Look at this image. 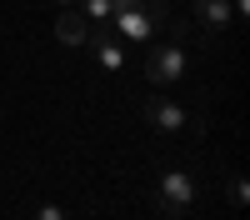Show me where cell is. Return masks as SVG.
<instances>
[{
    "label": "cell",
    "instance_id": "obj_1",
    "mask_svg": "<svg viewBox=\"0 0 250 220\" xmlns=\"http://www.w3.org/2000/svg\"><path fill=\"white\" fill-rule=\"evenodd\" d=\"M110 20H115V35H120V40H135V45H150L155 25H170V5H165V0H135V5L115 10Z\"/></svg>",
    "mask_w": 250,
    "mask_h": 220
},
{
    "label": "cell",
    "instance_id": "obj_2",
    "mask_svg": "<svg viewBox=\"0 0 250 220\" xmlns=\"http://www.w3.org/2000/svg\"><path fill=\"white\" fill-rule=\"evenodd\" d=\"M185 70H190V45H185V40H165V45L145 50V80H150L155 90L175 85Z\"/></svg>",
    "mask_w": 250,
    "mask_h": 220
},
{
    "label": "cell",
    "instance_id": "obj_3",
    "mask_svg": "<svg viewBox=\"0 0 250 220\" xmlns=\"http://www.w3.org/2000/svg\"><path fill=\"white\" fill-rule=\"evenodd\" d=\"M195 175L190 170H165L160 175V190H155V205H160V215H190L195 210Z\"/></svg>",
    "mask_w": 250,
    "mask_h": 220
},
{
    "label": "cell",
    "instance_id": "obj_4",
    "mask_svg": "<svg viewBox=\"0 0 250 220\" xmlns=\"http://www.w3.org/2000/svg\"><path fill=\"white\" fill-rule=\"evenodd\" d=\"M140 115H145V125L150 130H160V135H180L185 125H190V115H185V105H175L170 95H145L140 100Z\"/></svg>",
    "mask_w": 250,
    "mask_h": 220
},
{
    "label": "cell",
    "instance_id": "obj_5",
    "mask_svg": "<svg viewBox=\"0 0 250 220\" xmlns=\"http://www.w3.org/2000/svg\"><path fill=\"white\" fill-rule=\"evenodd\" d=\"M85 45L95 50V60H100L105 70H125V40H120L115 30H90Z\"/></svg>",
    "mask_w": 250,
    "mask_h": 220
},
{
    "label": "cell",
    "instance_id": "obj_6",
    "mask_svg": "<svg viewBox=\"0 0 250 220\" xmlns=\"http://www.w3.org/2000/svg\"><path fill=\"white\" fill-rule=\"evenodd\" d=\"M195 20L205 35H220L235 25V10H230V0H195Z\"/></svg>",
    "mask_w": 250,
    "mask_h": 220
},
{
    "label": "cell",
    "instance_id": "obj_7",
    "mask_svg": "<svg viewBox=\"0 0 250 220\" xmlns=\"http://www.w3.org/2000/svg\"><path fill=\"white\" fill-rule=\"evenodd\" d=\"M55 40H60V45H85V40H90V20L80 15V10H70V5H60V15H55Z\"/></svg>",
    "mask_w": 250,
    "mask_h": 220
},
{
    "label": "cell",
    "instance_id": "obj_8",
    "mask_svg": "<svg viewBox=\"0 0 250 220\" xmlns=\"http://www.w3.org/2000/svg\"><path fill=\"white\" fill-rule=\"evenodd\" d=\"M75 5H80L85 20H110L115 15V0H75Z\"/></svg>",
    "mask_w": 250,
    "mask_h": 220
},
{
    "label": "cell",
    "instance_id": "obj_9",
    "mask_svg": "<svg viewBox=\"0 0 250 220\" xmlns=\"http://www.w3.org/2000/svg\"><path fill=\"white\" fill-rule=\"evenodd\" d=\"M35 220H70V215L60 210L55 200H40V205H35Z\"/></svg>",
    "mask_w": 250,
    "mask_h": 220
},
{
    "label": "cell",
    "instance_id": "obj_10",
    "mask_svg": "<svg viewBox=\"0 0 250 220\" xmlns=\"http://www.w3.org/2000/svg\"><path fill=\"white\" fill-rule=\"evenodd\" d=\"M55 5H75V0H55Z\"/></svg>",
    "mask_w": 250,
    "mask_h": 220
}]
</instances>
